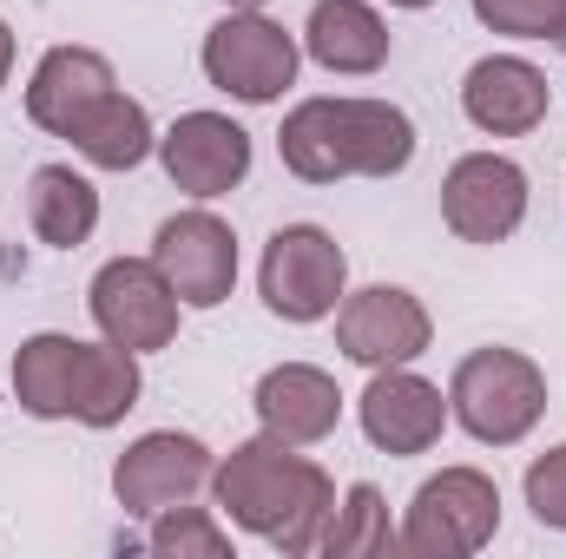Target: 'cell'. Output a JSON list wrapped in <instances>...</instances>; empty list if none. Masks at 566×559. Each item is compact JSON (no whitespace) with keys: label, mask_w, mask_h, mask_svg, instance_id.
I'll use <instances>...</instances> for the list:
<instances>
[{"label":"cell","mask_w":566,"mask_h":559,"mask_svg":"<svg viewBox=\"0 0 566 559\" xmlns=\"http://www.w3.org/2000/svg\"><path fill=\"white\" fill-rule=\"evenodd\" d=\"M211 487H218V507H224L231 527L271 540L290 559L316 553V540H323V527L336 514V481L277 434L238 441L211 467Z\"/></svg>","instance_id":"1"},{"label":"cell","mask_w":566,"mask_h":559,"mask_svg":"<svg viewBox=\"0 0 566 559\" xmlns=\"http://www.w3.org/2000/svg\"><path fill=\"white\" fill-rule=\"evenodd\" d=\"M283 165L303 184L336 178H396L416 158V126L389 99H303L277 133Z\"/></svg>","instance_id":"2"},{"label":"cell","mask_w":566,"mask_h":559,"mask_svg":"<svg viewBox=\"0 0 566 559\" xmlns=\"http://www.w3.org/2000/svg\"><path fill=\"white\" fill-rule=\"evenodd\" d=\"M448 415L461 421L481 447H514L547 415V376L521 349H474L454 362Z\"/></svg>","instance_id":"3"},{"label":"cell","mask_w":566,"mask_h":559,"mask_svg":"<svg viewBox=\"0 0 566 559\" xmlns=\"http://www.w3.org/2000/svg\"><path fill=\"white\" fill-rule=\"evenodd\" d=\"M501 534V487L481 467H441L416 487L402 520V553L416 559H468Z\"/></svg>","instance_id":"4"},{"label":"cell","mask_w":566,"mask_h":559,"mask_svg":"<svg viewBox=\"0 0 566 559\" xmlns=\"http://www.w3.org/2000/svg\"><path fill=\"white\" fill-rule=\"evenodd\" d=\"M343 283H349V257H343V244L323 224H283L277 238L264 244L258 289H264V309L283 316V323H323V316H336Z\"/></svg>","instance_id":"5"},{"label":"cell","mask_w":566,"mask_h":559,"mask_svg":"<svg viewBox=\"0 0 566 559\" xmlns=\"http://www.w3.org/2000/svg\"><path fill=\"white\" fill-rule=\"evenodd\" d=\"M205 80L244 106H271L283 86H296V40L264 20V7H231L205 33Z\"/></svg>","instance_id":"6"},{"label":"cell","mask_w":566,"mask_h":559,"mask_svg":"<svg viewBox=\"0 0 566 559\" xmlns=\"http://www.w3.org/2000/svg\"><path fill=\"white\" fill-rule=\"evenodd\" d=\"M441 224L461 244H507L527 224V171L501 151H468L441 178Z\"/></svg>","instance_id":"7"},{"label":"cell","mask_w":566,"mask_h":559,"mask_svg":"<svg viewBox=\"0 0 566 559\" xmlns=\"http://www.w3.org/2000/svg\"><path fill=\"white\" fill-rule=\"evenodd\" d=\"M86 303H93V323H99V336L106 342H119V349H165L171 336H178V289L165 283V271L151 264V257H113V264H99V277L86 289Z\"/></svg>","instance_id":"8"},{"label":"cell","mask_w":566,"mask_h":559,"mask_svg":"<svg viewBox=\"0 0 566 559\" xmlns=\"http://www.w3.org/2000/svg\"><path fill=\"white\" fill-rule=\"evenodd\" d=\"M211 447L198 434H178V428H151L139 434L119 461H113V494L133 520H151L178 500H191L198 487H211Z\"/></svg>","instance_id":"9"},{"label":"cell","mask_w":566,"mask_h":559,"mask_svg":"<svg viewBox=\"0 0 566 559\" xmlns=\"http://www.w3.org/2000/svg\"><path fill=\"white\" fill-rule=\"evenodd\" d=\"M151 264L178 289L185 309H218L238 283V238L218 211H178L151 238Z\"/></svg>","instance_id":"10"},{"label":"cell","mask_w":566,"mask_h":559,"mask_svg":"<svg viewBox=\"0 0 566 559\" xmlns=\"http://www.w3.org/2000/svg\"><path fill=\"white\" fill-rule=\"evenodd\" d=\"M428 336H434V323H428L422 296H409L396 283H369L336 303V349L363 369L416 362V356H428Z\"/></svg>","instance_id":"11"},{"label":"cell","mask_w":566,"mask_h":559,"mask_svg":"<svg viewBox=\"0 0 566 559\" xmlns=\"http://www.w3.org/2000/svg\"><path fill=\"white\" fill-rule=\"evenodd\" d=\"M158 158H165V178L185 198L211 204V198H224V191H238L251 178V133L238 119H224V113H185L158 139Z\"/></svg>","instance_id":"12"},{"label":"cell","mask_w":566,"mask_h":559,"mask_svg":"<svg viewBox=\"0 0 566 559\" xmlns=\"http://www.w3.org/2000/svg\"><path fill=\"white\" fill-rule=\"evenodd\" d=\"M356 409H363V434H369L382 454H428V447L441 441V428H448L441 389H434L428 376H416L409 362L376 369Z\"/></svg>","instance_id":"13"},{"label":"cell","mask_w":566,"mask_h":559,"mask_svg":"<svg viewBox=\"0 0 566 559\" xmlns=\"http://www.w3.org/2000/svg\"><path fill=\"white\" fill-rule=\"evenodd\" d=\"M461 113L494 139H527L547 119V73L521 53H488L461 80Z\"/></svg>","instance_id":"14"},{"label":"cell","mask_w":566,"mask_h":559,"mask_svg":"<svg viewBox=\"0 0 566 559\" xmlns=\"http://www.w3.org/2000/svg\"><path fill=\"white\" fill-rule=\"evenodd\" d=\"M119 80H113V60L106 53H93V46H53V53H40L33 80H27V119L40 133H53V139H73V126Z\"/></svg>","instance_id":"15"},{"label":"cell","mask_w":566,"mask_h":559,"mask_svg":"<svg viewBox=\"0 0 566 559\" xmlns=\"http://www.w3.org/2000/svg\"><path fill=\"white\" fill-rule=\"evenodd\" d=\"M251 409L264 421V434H277L290 447H310V441H329V434H336V421H343V389H336V376H323L316 362H277V369L258 382Z\"/></svg>","instance_id":"16"},{"label":"cell","mask_w":566,"mask_h":559,"mask_svg":"<svg viewBox=\"0 0 566 559\" xmlns=\"http://www.w3.org/2000/svg\"><path fill=\"white\" fill-rule=\"evenodd\" d=\"M303 46H310L316 66H329L343 80H363L389 60V27L369 0H316L310 27H303Z\"/></svg>","instance_id":"17"},{"label":"cell","mask_w":566,"mask_h":559,"mask_svg":"<svg viewBox=\"0 0 566 559\" xmlns=\"http://www.w3.org/2000/svg\"><path fill=\"white\" fill-rule=\"evenodd\" d=\"M80 356H86V342H73V336H53V329L27 336L13 349V402L40 421H66L73 395H80Z\"/></svg>","instance_id":"18"},{"label":"cell","mask_w":566,"mask_h":559,"mask_svg":"<svg viewBox=\"0 0 566 559\" xmlns=\"http://www.w3.org/2000/svg\"><path fill=\"white\" fill-rule=\"evenodd\" d=\"M27 224H33L40 244L80 251L99 231V191H93V178H80L73 165H40L27 178Z\"/></svg>","instance_id":"19"},{"label":"cell","mask_w":566,"mask_h":559,"mask_svg":"<svg viewBox=\"0 0 566 559\" xmlns=\"http://www.w3.org/2000/svg\"><path fill=\"white\" fill-rule=\"evenodd\" d=\"M151 113H145L139 99H126L119 86L73 126V151L86 158V165H99V171H133L145 165V151H151Z\"/></svg>","instance_id":"20"},{"label":"cell","mask_w":566,"mask_h":559,"mask_svg":"<svg viewBox=\"0 0 566 559\" xmlns=\"http://www.w3.org/2000/svg\"><path fill=\"white\" fill-rule=\"evenodd\" d=\"M139 356L119 342H86L80 356V395H73V421L86 428H119L139 409Z\"/></svg>","instance_id":"21"},{"label":"cell","mask_w":566,"mask_h":559,"mask_svg":"<svg viewBox=\"0 0 566 559\" xmlns=\"http://www.w3.org/2000/svg\"><path fill=\"white\" fill-rule=\"evenodd\" d=\"M396 547H402V534L389 520V500L369 481L349 487V500L329 514V527L316 540V553H329V559H382V553H396Z\"/></svg>","instance_id":"22"},{"label":"cell","mask_w":566,"mask_h":559,"mask_svg":"<svg viewBox=\"0 0 566 559\" xmlns=\"http://www.w3.org/2000/svg\"><path fill=\"white\" fill-rule=\"evenodd\" d=\"M145 547L158 559H231V534H224V520L218 514H205V507H165V514H151V534H145Z\"/></svg>","instance_id":"23"},{"label":"cell","mask_w":566,"mask_h":559,"mask_svg":"<svg viewBox=\"0 0 566 559\" xmlns=\"http://www.w3.org/2000/svg\"><path fill=\"white\" fill-rule=\"evenodd\" d=\"M474 20L507 40H554L566 20V0H474Z\"/></svg>","instance_id":"24"},{"label":"cell","mask_w":566,"mask_h":559,"mask_svg":"<svg viewBox=\"0 0 566 559\" xmlns=\"http://www.w3.org/2000/svg\"><path fill=\"white\" fill-rule=\"evenodd\" d=\"M527 507H534L541 527L566 534V441L560 447H547V454L527 467Z\"/></svg>","instance_id":"25"},{"label":"cell","mask_w":566,"mask_h":559,"mask_svg":"<svg viewBox=\"0 0 566 559\" xmlns=\"http://www.w3.org/2000/svg\"><path fill=\"white\" fill-rule=\"evenodd\" d=\"M7 73H13V27L0 20V86H7Z\"/></svg>","instance_id":"26"},{"label":"cell","mask_w":566,"mask_h":559,"mask_svg":"<svg viewBox=\"0 0 566 559\" xmlns=\"http://www.w3.org/2000/svg\"><path fill=\"white\" fill-rule=\"evenodd\" d=\"M224 7H271V0H224Z\"/></svg>","instance_id":"27"},{"label":"cell","mask_w":566,"mask_h":559,"mask_svg":"<svg viewBox=\"0 0 566 559\" xmlns=\"http://www.w3.org/2000/svg\"><path fill=\"white\" fill-rule=\"evenodd\" d=\"M389 7H434V0H389Z\"/></svg>","instance_id":"28"},{"label":"cell","mask_w":566,"mask_h":559,"mask_svg":"<svg viewBox=\"0 0 566 559\" xmlns=\"http://www.w3.org/2000/svg\"><path fill=\"white\" fill-rule=\"evenodd\" d=\"M554 40H560V46H566V20H560V33H554Z\"/></svg>","instance_id":"29"}]
</instances>
